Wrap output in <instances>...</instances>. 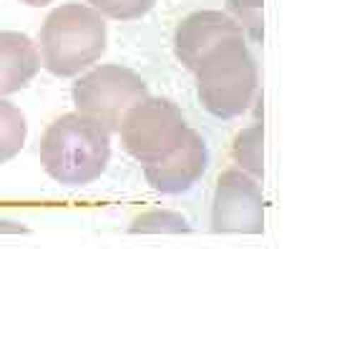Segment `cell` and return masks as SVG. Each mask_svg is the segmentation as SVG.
Masks as SVG:
<instances>
[{
    "instance_id": "cell-10",
    "label": "cell",
    "mask_w": 362,
    "mask_h": 340,
    "mask_svg": "<svg viewBox=\"0 0 362 340\" xmlns=\"http://www.w3.org/2000/svg\"><path fill=\"white\" fill-rule=\"evenodd\" d=\"M25 134H28V124L23 111L11 101L0 98V162L13 159L25 144Z\"/></svg>"
},
{
    "instance_id": "cell-7",
    "label": "cell",
    "mask_w": 362,
    "mask_h": 340,
    "mask_svg": "<svg viewBox=\"0 0 362 340\" xmlns=\"http://www.w3.org/2000/svg\"><path fill=\"white\" fill-rule=\"evenodd\" d=\"M229 38H244V30L232 16L221 11H197L179 23L174 33V51L189 71L199 66L211 48Z\"/></svg>"
},
{
    "instance_id": "cell-4",
    "label": "cell",
    "mask_w": 362,
    "mask_h": 340,
    "mask_svg": "<svg viewBox=\"0 0 362 340\" xmlns=\"http://www.w3.org/2000/svg\"><path fill=\"white\" fill-rule=\"evenodd\" d=\"M146 96V81L136 71L116 63L93 68L74 84V103L78 113L98 121L108 131H119L129 108H134Z\"/></svg>"
},
{
    "instance_id": "cell-1",
    "label": "cell",
    "mask_w": 362,
    "mask_h": 340,
    "mask_svg": "<svg viewBox=\"0 0 362 340\" xmlns=\"http://www.w3.org/2000/svg\"><path fill=\"white\" fill-rule=\"evenodd\" d=\"M111 159V131L83 113H66L40 139V164L51 179L83 187L106 171Z\"/></svg>"
},
{
    "instance_id": "cell-15",
    "label": "cell",
    "mask_w": 362,
    "mask_h": 340,
    "mask_svg": "<svg viewBox=\"0 0 362 340\" xmlns=\"http://www.w3.org/2000/svg\"><path fill=\"white\" fill-rule=\"evenodd\" d=\"M23 3H28V6H33V8H40V6H48L51 0H23Z\"/></svg>"
},
{
    "instance_id": "cell-5",
    "label": "cell",
    "mask_w": 362,
    "mask_h": 340,
    "mask_svg": "<svg viewBox=\"0 0 362 340\" xmlns=\"http://www.w3.org/2000/svg\"><path fill=\"white\" fill-rule=\"evenodd\" d=\"M119 131L126 152L136 162L151 164L181 147L189 134V124L176 103L146 96L134 108H129Z\"/></svg>"
},
{
    "instance_id": "cell-12",
    "label": "cell",
    "mask_w": 362,
    "mask_h": 340,
    "mask_svg": "<svg viewBox=\"0 0 362 340\" xmlns=\"http://www.w3.org/2000/svg\"><path fill=\"white\" fill-rule=\"evenodd\" d=\"M131 234H156V232H171V234H189L192 227L181 215L169 210H151L144 215L134 217L129 227Z\"/></svg>"
},
{
    "instance_id": "cell-14",
    "label": "cell",
    "mask_w": 362,
    "mask_h": 340,
    "mask_svg": "<svg viewBox=\"0 0 362 340\" xmlns=\"http://www.w3.org/2000/svg\"><path fill=\"white\" fill-rule=\"evenodd\" d=\"M88 3L101 16L113 18V21H136L146 16L156 0H88Z\"/></svg>"
},
{
    "instance_id": "cell-3",
    "label": "cell",
    "mask_w": 362,
    "mask_h": 340,
    "mask_svg": "<svg viewBox=\"0 0 362 340\" xmlns=\"http://www.w3.org/2000/svg\"><path fill=\"white\" fill-rule=\"evenodd\" d=\"M204 108L216 119H234L257 94V63L244 38H229L211 48L194 68Z\"/></svg>"
},
{
    "instance_id": "cell-2",
    "label": "cell",
    "mask_w": 362,
    "mask_h": 340,
    "mask_svg": "<svg viewBox=\"0 0 362 340\" xmlns=\"http://www.w3.org/2000/svg\"><path fill=\"white\" fill-rule=\"evenodd\" d=\"M106 21L90 6L68 3L45 18L40 28V56L53 76H76L106 51Z\"/></svg>"
},
{
    "instance_id": "cell-6",
    "label": "cell",
    "mask_w": 362,
    "mask_h": 340,
    "mask_svg": "<svg viewBox=\"0 0 362 340\" xmlns=\"http://www.w3.org/2000/svg\"><path fill=\"white\" fill-rule=\"evenodd\" d=\"M211 230L219 234L264 232V194L244 169H226L216 181Z\"/></svg>"
},
{
    "instance_id": "cell-8",
    "label": "cell",
    "mask_w": 362,
    "mask_h": 340,
    "mask_svg": "<svg viewBox=\"0 0 362 340\" xmlns=\"http://www.w3.org/2000/svg\"><path fill=\"white\" fill-rule=\"evenodd\" d=\"M206 164H209L206 144L197 131L189 129L187 139L181 142L176 152L158 162H151V164H144V176L156 192L179 194L197 184L199 176L206 171Z\"/></svg>"
},
{
    "instance_id": "cell-11",
    "label": "cell",
    "mask_w": 362,
    "mask_h": 340,
    "mask_svg": "<svg viewBox=\"0 0 362 340\" xmlns=\"http://www.w3.org/2000/svg\"><path fill=\"white\" fill-rule=\"evenodd\" d=\"M262 136H264L262 124H252L234 139L232 149L234 162L239 164V169L249 171V174L255 176H262V171H264V164H262Z\"/></svg>"
},
{
    "instance_id": "cell-13",
    "label": "cell",
    "mask_w": 362,
    "mask_h": 340,
    "mask_svg": "<svg viewBox=\"0 0 362 340\" xmlns=\"http://www.w3.org/2000/svg\"><path fill=\"white\" fill-rule=\"evenodd\" d=\"M226 11L232 13L234 21L242 26L244 35L262 43L264 26H262V0H226Z\"/></svg>"
},
{
    "instance_id": "cell-9",
    "label": "cell",
    "mask_w": 362,
    "mask_h": 340,
    "mask_svg": "<svg viewBox=\"0 0 362 340\" xmlns=\"http://www.w3.org/2000/svg\"><path fill=\"white\" fill-rule=\"evenodd\" d=\"M38 68L40 53L28 35L0 30V96L25 89Z\"/></svg>"
}]
</instances>
